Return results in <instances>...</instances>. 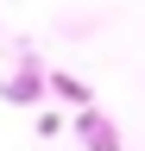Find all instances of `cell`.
<instances>
[{
	"label": "cell",
	"instance_id": "6da1fadb",
	"mask_svg": "<svg viewBox=\"0 0 145 151\" xmlns=\"http://www.w3.org/2000/svg\"><path fill=\"white\" fill-rule=\"evenodd\" d=\"M76 139L88 151H120V132H114V120L101 107H76Z\"/></svg>",
	"mask_w": 145,
	"mask_h": 151
},
{
	"label": "cell",
	"instance_id": "7a4b0ae2",
	"mask_svg": "<svg viewBox=\"0 0 145 151\" xmlns=\"http://www.w3.org/2000/svg\"><path fill=\"white\" fill-rule=\"evenodd\" d=\"M44 82H50V94H63L69 107H95V88H88L82 76H69V69H50Z\"/></svg>",
	"mask_w": 145,
	"mask_h": 151
}]
</instances>
